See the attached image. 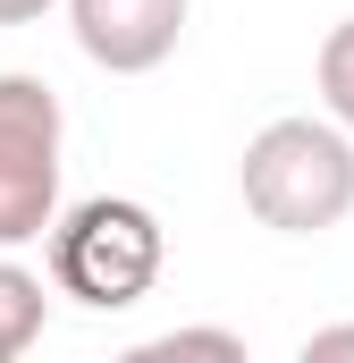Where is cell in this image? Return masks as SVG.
<instances>
[{"mask_svg": "<svg viewBox=\"0 0 354 363\" xmlns=\"http://www.w3.org/2000/svg\"><path fill=\"white\" fill-rule=\"evenodd\" d=\"M42 9H51V0H0V26H34Z\"/></svg>", "mask_w": 354, "mask_h": 363, "instance_id": "9", "label": "cell"}, {"mask_svg": "<svg viewBox=\"0 0 354 363\" xmlns=\"http://www.w3.org/2000/svg\"><path fill=\"white\" fill-rule=\"evenodd\" d=\"M321 101H329V118L354 135V17L329 26V43H321Z\"/></svg>", "mask_w": 354, "mask_h": 363, "instance_id": "6", "label": "cell"}, {"mask_svg": "<svg viewBox=\"0 0 354 363\" xmlns=\"http://www.w3.org/2000/svg\"><path fill=\"white\" fill-rule=\"evenodd\" d=\"M169 262V237L144 203L127 194H93L68 220H51V287L76 296L85 313H127L152 296V279Z\"/></svg>", "mask_w": 354, "mask_h": 363, "instance_id": "2", "label": "cell"}, {"mask_svg": "<svg viewBox=\"0 0 354 363\" xmlns=\"http://www.w3.org/2000/svg\"><path fill=\"white\" fill-rule=\"evenodd\" d=\"M245 211L278 237H321L354 211V135L338 118H270L236 161Z\"/></svg>", "mask_w": 354, "mask_h": 363, "instance_id": "1", "label": "cell"}, {"mask_svg": "<svg viewBox=\"0 0 354 363\" xmlns=\"http://www.w3.org/2000/svg\"><path fill=\"white\" fill-rule=\"evenodd\" d=\"M76 51L110 77H152L185 34V0H68Z\"/></svg>", "mask_w": 354, "mask_h": 363, "instance_id": "4", "label": "cell"}, {"mask_svg": "<svg viewBox=\"0 0 354 363\" xmlns=\"http://www.w3.org/2000/svg\"><path fill=\"white\" fill-rule=\"evenodd\" d=\"M34 338H42V279L0 254V363H17Z\"/></svg>", "mask_w": 354, "mask_h": 363, "instance_id": "5", "label": "cell"}, {"mask_svg": "<svg viewBox=\"0 0 354 363\" xmlns=\"http://www.w3.org/2000/svg\"><path fill=\"white\" fill-rule=\"evenodd\" d=\"M329 355H354V321H338V330H312V338H304V363H329Z\"/></svg>", "mask_w": 354, "mask_h": 363, "instance_id": "8", "label": "cell"}, {"mask_svg": "<svg viewBox=\"0 0 354 363\" xmlns=\"http://www.w3.org/2000/svg\"><path fill=\"white\" fill-rule=\"evenodd\" d=\"M59 93L42 77H0V254L59 220Z\"/></svg>", "mask_w": 354, "mask_h": 363, "instance_id": "3", "label": "cell"}, {"mask_svg": "<svg viewBox=\"0 0 354 363\" xmlns=\"http://www.w3.org/2000/svg\"><path fill=\"white\" fill-rule=\"evenodd\" d=\"M144 363H161V355H228V363H245V338L236 330H169V338H152V347H135Z\"/></svg>", "mask_w": 354, "mask_h": 363, "instance_id": "7", "label": "cell"}]
</instances>
